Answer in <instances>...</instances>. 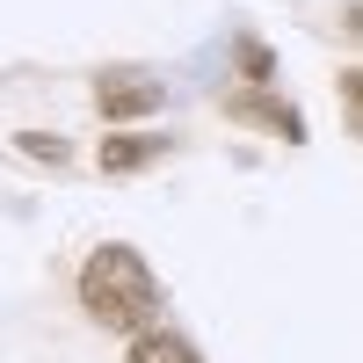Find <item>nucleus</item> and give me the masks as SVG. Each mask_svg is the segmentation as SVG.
<instances>
[{
	"label": "nucleus",
	"instance_id": "obj_5",
	"mask_svg": "<svg viewBox=\"0 0 363 363\" xmlns=\"http://www.w3.org/2000/svg\"><path fill=\"white\" fill-rule=\"evenodd\" d=\"M131 363H203V356L182 342V335H145V342L131 349Z\"/></svg>",
	"mask_w": 363,
	"mask_h": 363
},
{
	"label": "nucleus",
	"instance_id": "obj_4",
	"mask_svg": "<svg viewBox=\"0 0 363 363\" xmlns=\"http://www.w3.org/2000/svg\"><path fill=\"white\" fill-rule=\"evenodd\" d=\"M160 153H167V138H109L102 145V167L109 174H138V167H153Z\"/></svg>",
	"mask_w": 363,
	"mask_h": 363
},
{
	"label": "nucleus",
	"instance_id": "obj_7",
	"mask_svg": "<svg viewBox=\"0 0 363 363\" xmlns=\"http://www.w3.org/2000/svg\"><path fill=\"white\" fill-rule=\"evenodd\" d=\"M240 66H247V73L262 80V73H269V51H262V44H240Z\"/></svg>",
	"mask_w": 363,
	"mask_h": 363
},
{
	"label": "nucleus",
	"instance_id": "obj_6",
	"mask_svg": "<svg viewBox=\"0 0 363 363\" xmlns=\"http://www.w3.org/2000/svg\"><path fill=\"white\" fill-rule=\"evenodd\" d=\"M15 145H22L29 160H44V167H66V138H44V131H22Z\"/></svg>",
	"mask_w": 363,
	"mask_h": 363
},
{
	"label": "nucleus",
	"instance_id": "obj_1",
	"mask_svg": "<svg viewBox=\"0 0 363 363\" xmlns=\"http://www.w3.org/2000/svg\"><path fill=\"white\" fill-rule=\"evenodd\" d=\"M80 306L95 313L102 327L131 335V327L153 320L160 284H153V269H145L131 247H95V255H87V269H80Z\"/></svg>",
	"mask_w": 363,
	"mask_h": 363
},
{
	"label": "nucleus",
	"instance_id": "obj_2",
	"mask_svg": "<svg viewBox=\"0 0 363 363\" xmlns=\"http://www.w3.org/2000/svg\"><path fill=\"white\" fill-rule=\"evenodd\" d=\"M95 102H102V116H145V109L167 102V87L153 73H102L95 80Z\"/></svg>",
	"mask_w": 363,
	"mask_h": 363
},
{
	"label": "nucleus",
	"instance_id": "obj_3",
	"mask_svg": "<svg viewBox=\"0 0 363 363\" xmlns=\"http://www.w3.org/2000/svg\"><path fill=\"white\" fill-rule=\"evenodd\" d=\"M225 109L240 116V124H269V131H284L291 145H298V138H306V116H298V109H284L277 95H233Z\"/></svg>",
	"mask_w": 363,
	"mask_h": 363
}]
</instances>
